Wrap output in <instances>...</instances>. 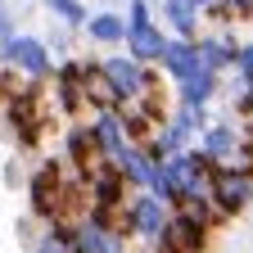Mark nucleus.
Masks as SVG:
<instances>
[{"label": "nucleus", "mask_w": 253, "mask_h": 253, "mask_svg": "<svg viewBox=\"0 0 253 253\" xmlns=\"http://www.w3.org/2000/svg\"><path fill=\"white\" fill-rule=\"evenodd\" d=\"M199 59H204V68H212L217 77H226L235 68V59H240V37L235 32H204L199 37Z\"/></svg>", "instance_id": "12"}, {"label": "nucleus", "mask_w": 253, "mask_h": 253, "mask_svg": "<svg viewBox=\"0 0 253 253\" xmlns=\"http://www.w3.org/2000/svg\"><path fill=\"white\" fill-rule=\"evenodd\" d=\"M168 217H172V208L163 199H154L149 190H131L126 204L118 208V231L131 240V244L154 249L158 240H163V231H168Z\"/></svg>", "instance_id": "1"}, {"label": "nucleus", "mask_w": 253, "mask_h": 253, "mask_svg": "<svg viewBox=\"0 0 253 253\" xmlns=\"http://www.w3.org/2000/svg\"><path fill=\"white\" fill-rule=\"evenodd\" d=\"M5 63H9L23 82H50L59 59L50 54L45 37H37V32H18V37L9 41V50H5Z\"/></svg>", "instance_id": "4"}, {"label": "nucleus", "mask_w": 253, "mask_h": 253, "mask_svg": "<svg viewBox=\"0 0 253 253\" xmlns=\"http://www.w3.org/2000/svg\"><path fill=\"white\" fill-rule=\"evenodd\" d=\"M126 23H149L154 18V5L149 0H126V14H122Z\"/></svg>", "instance_id": "22"}, {"label": "nucleus", "mask_w": 253, "mask_h": 253, "mask_svg": "<svg viewBox=\"0 0 253 253\" xmlns=\"http://www.w3.org/2000/svg\"><path fill=\"white\" fill-rule=\"evenodd\" d=\"M163 45H168V27L149 18V23H126V37H122V50L131 54L136 63L145 68H158V59H163Z\"/></svg>", "instance_id": "8"}, {"label": "nucleus", "mask_w": 253, "mask_h": 253, "mask_svg": "<svg viewBox=\"0 0 253 253\" xmlns=\"http://www.w3.org/2000/svg\"><path fill=\"white\" fill-rule=\"evenodd\" d=\"M59 158H63V168H68L73 176H86L95 163H100V145H95L86 118H77V122L63 126V136H59Z\"/></svg>", "instance_id": "7"}, {"label": "nucleus", "mask_w": 253, "mask_h": 253, "mask_svg": "<svg viewBox=\"0 0 253 253\" xmlns=\"http://www.w3.org/2000/svg\"><path fill=\"white\" fill-rule=\"evenodd\" d=\"M27 253H73V221H45Z\"/></svg>", "instance_id": "17"}, {"label": "nucleus", "mask_w": 253, "mask_h": 253, "mask_svg": "<svg viewBox=\"0 0 253 253\" xmlns=\"http://www.w3.org/2000/svg\"><path fill=\"white\" fill-rule=\"evenodd\" d=\"M82 37H86L90 45H109V50H118V45H122V37H126V18H122V14H113V9L86 14Z\"/></svg>", "instance_id": "16"}, {"label": "nucleus", "mask_w": 253, "mask_h": 253, "mask_svg": "<svg viewBox=\"0 0 253 253\" xmlns=\"http://www.w3.org/2000/svg\"><path fill=\"white\" fill-rule=\"evenodd\" d=\"M27 176H23V168H18V158H9L5 163V185H23Z\"/></svg>", "instance_id": "23"}, {"label": "nucleus", "mask_w": 253, "mask_h": 253, "mask_svg": "<svg viewBox=\"0 0 253 253\" xmlns=\"http://www.w3.org/2000/svg\"><path fill=\"white\" fill-rule=\"evenodd\" d=\"M217 168H226V163H240V122L235 118H212L204 131H199V140H195Z\"/></svg>", "instance_id": "9"}, {"label": "nucleus", "mask_w": 253, "mask_h": 253, "mask_svg": "<svg viewBox=\"0 0 253 253\" xmlns=\"http://www.w3.org/2000/svg\"><path fill=\"white\" fill-rule=\"evenodd\" d=\"M122 131H126V140H131V145H145V140L158 131V122L145 118L136 104H126V109H122Z\"/></svg>", "instance_id": "19"}, {"label": "nucleus", "mask_w": 253, "mask_h": 253, "mask_svg": "<svg viewBox=\"0 0 253 253\" xmlns=\"http://www.w3.org/2000/svg\"><path fill=\"white\" fill-rule=\"evenodd\" d=\"M204 68V59H199V41H181V37H168L163 45V59H158V73H163L172 86L185 82L190 73H199Z\"/></svg>", "instance_id": "10"}, {"label": "nucleus", "mask_w": 253, "mask_h": 253, "mask_svg": "<svg viewBox=\"0 0 253 253\" xmlns=\"http://www.w3.org/2000/svg\"><path fill=\"white\" fill-rule=\"evenodd\" d=\"M221 95V77L212 68H199L190 73L185 82L172 86V104H185V109H212V100Z\"/></svg>", "instance_id": "11"}, {"label": "nucleus", "mask_w": 253, "mask_h": 253, "mask_svg": "<svg viewBox=\"0 0 253 253\" xmlns=\"http://www.w3.org/2000/svg\"><path fill=\"white\" fill-rule=\"evenodd\" d=\"M18 37V18L5 9V14H0V63H5V50H9V41Z\"/></svg>", "instance_id": "21"}, {"label": "nucleus", "mask_w": 253, "mask_h": 253, "mask_svg": "<svg viewBox=\"0 0 253 253\" xmlns=\"http://www.w3.org/2000/svg\"><path fill=\"white\" fill-rule=\"evenodd\" d=\"M37 5L54 18V23H63V27H73V32H82V23H86V5L82 0H37Z\"/></svg>", "instance_id": "18"}, {"label": "nucleus", "mask_w": 253, "mask_h": 253, "mask_svg": "<svg viewBox=\"0 0 253 253\" xmlns=\"http://www.w3.org/2000/svg\"><path fill=\"white\" fill-rule=\"evenodd\" d=\"M208 249H212V231L204 226L195 212H185V208H176L168 217L163 240L154 244V253H208Z\"/></svg>", "instance_id": "6"}, {"label": "nucleus", "mask_w": 253, "mask_h": 253, "mask_svg": "<svg viewBox=\"0 0 253 253\" xmlns=\"http://www.w3.org/2000/svg\"><path fill=\"white\" fill-rule=\"evenodd\" d=\"M208 199L212 208L235 221L253 208V163H226V168H217L212 181H208Z\"/></svg>", "instance_id": "2"}, {"label": "nucleus", "mask_w": 253, "mask_h": 253, "mask_svg": "<svg viewBox=\"0 0 253 253\" xmlns=\"http://www.w3.org/2000/svg\"><path fill=\"white\" fill-rule=\"evenodd\" d=\"M113 168L126 176V185H131V190H149V176H154V158H149V149L145 145H131V140H126L118 154H113Z\"/></svg>", "instance_id": "15"}, {"label": "nucleus", "mask_w": 253, "mask_h": 253, "mask_svg": "<svg viewBox=\"0 0 253 253\" xmlns=\"http://www.w3.org/2000/svg\"><path fill=\"white\" fill-rule=\"evenodd\" d=\"M82 185H86V208H104V212H118L126 204V195H131V185L113 168V158H100V163L82 176Z\"/></svg>", "instance_id": "5"}, {"label": "nucleus", "mask_w": 253, "mask_h": 253, "mask_svg": "<svg viewBox=\"0 0 253 253\" xmlns=\"http://www.w3.org/2000/svg\"><path fill=\"white\" fill-rule=\"evenodd\" d=\"M158 14H163V27L168 37H181V41H199L204 37V14L185 0H158Z\"/></svg>", "instance_id": "13"}, {"label": "nucleus", "mask_w": 253, "mask_h": 253, "mask_svg": "<svg viewBox=\"0 0 253 253\" xmlns=\"http://www.w3.org/2000/svg\"><path fill=\"white\" fill-rule=\"evenodd\" d=\"M235 86H253V41H240V59H235Z\"/></svg>", "instance_id": "20"}, {"label": "nucleus", "mask_w": 253, "mask_h": 253, "mask_svg": "<svg viewBox=\"0 0 253 253\" xmlns=\"http://www.w3.org/2000/svg\"><path fill=\"white\" fill-rule=\"evenodd\" d=\"M86 122H90L95 145H100V158H113V154L126 145V131H122V109H95V113H86Z\"/></svg>", "instance_id": "14"}, {"label": "nucleus", "mask_w": 253, "mask_h": 253, "mask_svg": "<svg viewBox=\"0 0 253 253\" xmlns=\"http://www.w3.org/2000/svg\"><path fill=\"white\" fill-rule=\"evenodd\" d=\"M5 9H9V5H5V0H0V14H5Z\"/></svg>", "instance_id": "25"}, {"label": "nucleus", "mask_w": 253, "mask_h": 253, "mask_svg": "<svg viewBox=\"0 0 253 253\" xmlns=\"http://www.w3.org/2000/svg\"><path fill=\"white\" fill-rule=\"evenodd\" d=\"M185 5H195V9H199V14H204V9H208V5H217V0H185Z\"/></svg>", "instance_id": "24"}, {"label": "nucleus", "mask_w": 253, "mask_h": 253, "mask_svg": "<svg viewBox=\"0 0 253 253\" xmlns=\"http://www.w3.org/2000/svg\"><path fill=\"white\" fill-rule=\"evenodd\" d=\"M100 77H104V86L118 95V104H122V109L131 104V100H140V95H145L154 82H163V73H158V68H145V63H136L126 50H113V54L100 59Z\"/></svg>", "instance_id": "3"}]
</instances>
